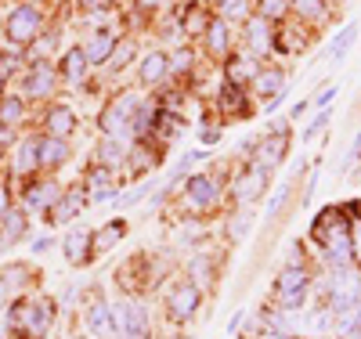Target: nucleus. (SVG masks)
Instances as JSON below:
<instances>
[{
    "label": "nucleus",
    "mask_w": 361,
    "mask_h": 339,
    "mask_svg": "<svg viewBox=\"0 0 361 339\" xmlns=\"http://www.w3.org/2000/svg\"><path fill=\"white\" fill-rule=\"evenodd\" d=\"M311 235L322 245V253L333 260L336 267H347L350 264V253H354V245H350V221H347V213L340 206L322 209Z\"/></svg>",
    "instance_id": "1"
},
{
    "label": "nucleus",
    "mask_w": 361,
    "mask_h": 339,
    "mask_svg": "<svg viewBox=\"0 0 361 339\" xmlns=\"http://www.w3.org/2000/svg\"><path fill=\"white\" fill-rule=\"evenodd\" d=\"M54 321V303L51 300H22L11 311V328L18 339H44Z\"/></svg>",
    "instance_id": "2"
},
{
    "label": "nucleus",
    "mask_w": 361,
    "mask_h": 339,
    "mask_svg": "<svg viewBox=\"0 0 361 339\" xmlns=\"http://www.w3.org/2000/svg\"><path fill=\"white\" fill-rule=\"evenodd\" d=\"M137 105H141V94H137V90H123V94H119V98L102 112V130H105L109 137L130 141V123H134Z\"/></svg>",
    "instance_id": "3"
},
{
    "label": "nucleus",
    "mask_w": 361,
    "mask_h": 339,
    "mask_svg": "<svg viewBox=\"0 0 361 339\" xmlns=\"http://www.w3.org/2000/svg\"><path fill=\"white\" fill-rule=\"evenodd\" d=\"M4 33H8V40H11V44H18V47L37 44V40H40V33H44V15H40V8H33V4L15 8V11L8 15Z\"/></svg>",
    "instance_id": "4"
},
{
    "label": "nucleus",
    "mask_w": 361,
    "mask_h": 339,
    "mask_svg": "<svg viewBox=\"0 0 361 339\" xmlns=\"http://www.w3.org/2000/svg\"><path fill=\"white\" fill-rule=\"evenodd\" d=\"M112 328L119 339H148V311L145 303L127 300L112 307Z\"/></svg>",
    "instance_id": "5"
},
{
    "label": "nucleus",
    "mask_w": 361,
    "mask_h": 339,
    "mask_svg": "<svg viewBox=\"0 0 361 339\" xmlns=\"http://www.w3.org/2000/svg\"><path fill=\"white\" fill-rule=\"evenodd\" d=\"M307 289H311V274H307V267H304V264H293V267H286V271L279 274L275 296L289 307V311H296V307L304 303Z\"/></svg>",
    "instance_id": "6"
},
{
    "label": "nucleus",
    "mask_w": 361,
    "mask_h": 339,
    "mask_svg": "<svg viewBox=\"0 0 361 339\" xmlns=\"http://www.w3.org/2000/svg\"><path fill=\"white\" fill-rule=\"evenodd\" d=\"M217 195H221V188H217V180L209 173H195L185 184V202H188L192 213H209L217 206Z\"/></svg>",
    "instance_id": "7"
},
{
    "label": "nucleus",
    "mask_w": 361,
    "mask_h": 339,
    "mask_svg": "<svg viewBox=\"0 0 361 339\" xmlns=\"http://www.w3.org/2000/svg\"><path fill=\"white\" fill-rule=\"evenodd\" d=\"M199 303H202L199 285H195V282H180V285H173L170 296H166V314H170L173 321H188V318L199 311Z\"/></svg>",
    "instance_id": "8"
},
{
    "label": "nucleus",
    "mask_w": 361,
    "mask_h": 339,
    "mask_svg": "<svg viewBox=\"0 0 361 339\" xmlns=\"http://www.w3.org/2000/svg\"><path fill=\"white\" fill-rule=\"evenodd\" d=\"M58 87V73L51 61H33V66L25 69V80H22V90H25V98H47L51 90Z\"/></svg>",
    "instance_id": "9"
},
{
    "label": "nucleus",
    "mask_w": 361,
    "mask_h": 339,
    "mask_svg": "<svg viewBox=\"0 0 361 339\" xmlns=\"http://www.w3.org/2000/svg\"><path fill=\"white\" fill-rule=\"evenodd\" d=\"M264 184H267V170H260L257 163H250L243 173L235 177V184H231V195L243 202V206H250L260 192H264Z\"/></svg>",
    "instance_id": "10"
},
{
    "label": "nucleus",
    "mask_w": 361,
    "mask_h": 339,
    "mask_svg": "<svg viewBox=\"0 0 361 339\" xmlns=\"http://www.w3.org/2000/svg\"><path fill=\"white\" fill-rule=\"evenodd\" d=\"M83 325H87V332L94 339H112L116 335V328H112V307L94 296L87 303V311H83Z\"/></svg>",
    "instance_id": "11"
},
{
    "label": "nucleus",
    "mask_w": 361,
    "mask_h": 339,
    "mask_svg": "<svg viewBox=\"0 0 361 339\" xmlns=\"http://www.w3.org/2000/svg\"><path fill=\"white\" fill-rule=\"evenodd\" d=\"M275 51V33H271V22H264L260 15L246 22V54L250 58H264Z\"/></svg>",
    "instance_id": "12"
},
{
    "label": "nucleus",
    "mask_w": 361,
    "mask_h": 339,
    "mask_svg": "<svg viewBox=\"0 0 361 339\" xmlns=\"http://www.w3.org/2000/svg\"><path fill=\"white\" fill-rule=\"evenodd\" d=\"M58 199H62V192H58V184L54 180H33V184H25V192H22V202L25 209H51Z\"/></svg>",
    "instance_id": "13"
},
{
    "label": "nucleus",
    "mask_w": 361,
    "mask_h": 339,
    "mask_svg": "<svg viewBox=\"0 0 361 339\" xmlns=\"http://www.w3.org/2000/svg\"><path fill=\"white\" fill-rule=\"evenodd\" d=\"M112 51H116V33H112V29H94V33L83 40V54H87L90 66H102V61H109Z\"/></svg>",
    "instance_id": "14"
},
{
    "label": "nucleus",
    "mask_w": 361,
    "mask_h": 339,
    "mask_svg": "<svg viewBox=\"0 0 361 339\" xmlns=\"http://www.w3.org/2000/svg\"><path fill=\"white\" fill-rule=\"evenodd\" d=\"M166 73H170V54H166V51H148V54L141 58V83H145V87L163 83Z\"/></svg>",
    "instance_id": "15"
},
{
    "label": "nucleus",
    "mask_w": 361,
    "mask_h": 339,
    "mask_svg": "<svg viewBox=\"0 0 361 339\" xmlns=\"http://www.w3.org/2000/svg\"><path fill=\"white\" fill-rule=\"evenodd\" d=\"M282 156H286V137L282 134H271V137H260V148H257V166L260 170H275L279 163H282Z\"/></svg>",
    "instance_id": "16"
},
{
    "label": "nucleus",
    "mask_w": 361,
    "mask_h": 339,
    "mask_svg": "<svg viewBox=\"0 0 361 339\" xmlns=\"http://www.w3.org/2000/svg\"><path fill=\"white\" fill-rule=\"evenodd\" d=\"M87 192L94 195V202L112 199V195H116V170H109V166H94V170L87 173Z\"/></svg>",
    "instance_id": "17"
},
{
    "label": "nucleus",
    "mask_w": 361,
    "mask_h": 339,
    "mask_svg": "<svg viewBox=\"0 0 361 339\" xmlns=\"http://www.w3.org/2000/svg\"><path fill=\"white\" fill-rule=\"evenodd\" d=\"M69 159V144L66 137H44L40 141V170H54V166H62Z\"/></svg>",
    "instance_id": "18"
},
{
    "label": "nucleus",
    "mask_w": 361,
    "mask_h": 339,
    "mask_svg": "<svg viewBox=\"0 0 361 339\" xmlns=\"http://www.w3.org/2000/svg\"><path fill=\"white\" fill-rule=\"evenodd\" d=\"M253 90H257L260 98H279L282 90H286V73L282 69H257Z\"/></svg>",
    "instance_id": "19"
},
{
    "label": "nucleus",
    "mask_w": 361,
    "mask_h": 339,
    "mask_svg": "<svg viewBox=\"0 0 361 339\" xmlns=\"http://www.w3.org/2000/svg\"><path fill=\"white\" fill-rule=\"evenodd\" d=\"M47 130H51V137H69V134L76 130L73 109H69V105H54V109L47 112Z\"/></svg>",
    "instance_id": "20"
},
{
    "label": "nucleus",
    "mask_w": 361,
    "mask_h": 339,
    "mask_svg": "<svg viewBox=\"0 0 361 339\" xmlns=\"http://www.w3.org/2000/svg\"><path fill=\"white\" fill-rule=\"evenodd\" d=\"M90 257V231L87 228H73L66 235V260L69 264H83Z\"/></svg>",
    "instance_id": "21"
},
{
    "label": "nucleus",
    "mask_w": 361,
    "mask_h": 339,
    "mask_svg": "<svg viewBox=\"0 0 361 339\" xmlns=\"http://www.w3.org/2000/svg\"><path fill=\"white\" fill-rule=\"evenodd\" d=\"M127 235V221H109L98 235L90 231V253H109V245Z\"/></svg>",
    "instance_id": "22"
},
{
    "label": "nucleus",
    "mask_w": 361,
    "mask_h": 339,
    "mask_svg": "<svg viewBox=\"0 0 361 339\" xmlns=\"http://www.w3.org/2000/svg\"><path fill=\"white\" fill-rule=\"evenodd\" d=\"M80 206H83V192L80 188H73V192H66L62 195V202H58L54 209H51V221L54 224H69L76 213H80Z\"/></svg>",
    "instance_id": "23"
},
{
    "label": "nucleus",
    "mask_w": 361,
    "mask_h": 339,
    "mask_svg": "<svg viewBox=\"0 0 361 339\" xmlns=\"http://www.w3.org/2000/svg\"><path fill=\"white\" fill-rule=\"evenodd\" d=\"M15 170L18 173H33V170H40V141H22L18 144V152H15Z\"/></svg>",
    "instance_id": "24"
},
{
    "label": "nucleus",
    "mask_w": 361,
    "mask_h": 339,
    "mask_svg": "<svg viewBox=\"0 0 361 339\" xmlns=\"http://www.w3.org/2000/svg\"><path fill=\"white\" fill-rule=\"evenodd\" d=\"M98 159H102V166L116 170L119 163L127 159V141H123V137H105V141L98 144Z\"/></svg>",
    "instance_id": "25"
},
{
    "label": "nucleus",
    "mask_w": 361,
    "mask_h": 339,
    "mask_svg": "<svg viewBox=\"0 0 361 339\" xmlns=\"http://www.w3.org/2000/svg\"><path fill=\"white\" fill-rule=\"evenodd\" d=\"M206 47H209V54H228V22L224 18H214L206 25Z\"/></svg>",
    "instance_id": "26"
},
{
    "label": "nucleus",
    "mask_w": 361,
    "mask_h": 339,
    "mask_svg": "<svg viewBox=\"0 0 361 339\" xmlns=\"http://www.w3.org/2000/svg\"><path fill=\"white\" fill-rule=\"evenodd\" d=\"M289 8L307 25H325V0H289Z\"/></svg>",
    "instance_id": "27"
},
{
    "label": "nucleus",
    "mask_w": 361,
    "mask_h": 339,
    "mask_svg": "<svg viewBox=\"0 0 361 339\" xmlns=\"http://www.w3.org/2000/svg\"><path fill=\"white\" fill-rule=\"evenodd\" d=\"M87 66H90V61H87L83 47H73V51L62 58V73H66V80H69V83H80V80H83V73H87Z\"/></svg>",
    "instance_id": "28"
},
{
    "label": "nucleus",
    "mask_w": 361,
    "mask_h": 339,
    "mask_svg": "<svg viewBox=\"0 0 361 339\" xmlns=\"http://www.w3.org/2000/svg\"><path fill=\"white\" fill-rule=\"evenodd\" d=\"M25 278H29V271H25L22 264L4 267V271H0V296H11V292H18Z\"/></svg>",
    "instance_id": "29"
},
{
    "label": "nucleus",
    "mask_w": 361,
    "mask_h": 339,
    "mask_svg": "<svg viewBox=\"0 0 361 339\" xmlns=\"http://www.w3.org/2000/svg\"><path fill=\"white\" fill-rule=\"evenodd\" d=\"M25 116V101L22 98H0V127H15V123H22Z\"/></svg>",
    "instance_id": "30"
},
{
    "label": "nucleus",
    "mask_w": 361,
    "mask_h": 339,
    "mask_svg": "<svg viewBox=\"0 0 361 339\" xmlns=\"http://www.w3.org/2000/svg\"><path fill=\"white\" fill-rule=\"evenodd\" d=\"M221 109H224V112H235V116H243V112H246V94H243V87H238V83H228V87L221 90Z\"/></svg>",
    "instance_id": "31"
},
{
    "label": "nucleus",
    "mask_w": 361,
    "mask_h": 339,
    "mask_svg": "<svg viewBox=\"0 0 361 339\" xmlns=\"http://www.w3.org/2000/svg\"><path fill=\"white\" fill-rule=\"evenodd\" d=\"M354 40H357V22H350L347 29H340V33H336V40H333V47H329V58H333V61H340L350 47H354Z\"/></svg>",
    "instance_id": "32"
},
{
    "label": "nucleus",
    "mask_w": 361,
    "mask_h": 339,
    "mask_svg": "<svg viewBox=\"0 0 361 339\" xmlns=\"http://www.w3.org/2000/svg\"><path fill=\"white\" fill-rule=\"evenodd\" d=\"M22 231H25V213L22 209H8L4 213V235H0V242L11 245L15 238H22Z\"/></svg>",
    "instance_id": "33"
},
{
    "label": "nucleus",
    "mask_w": 361,
    "mask_h": 339,
    "mask_svg": "<svg viewBox=\"0 0 361 339\" xmlns=\"http://www.w3.org/2000/svg\"><path fill=\"white\" fill-rule=\"evenodd\" d=\"M206 25H209L206 11L199 4H188V11H185V37H202Z\"/></svg>",
    "instance_id": "34"
},
{
    "label": "nucleus",
    "mask_w": 361,
    "mask_h": 339,
    "mask_svg": "<svg viewBox=\"0 0 361 339\" xmlns=\"http://www.w3.org/2000/svg\"><path fill=\"white\" fill-rule=\"evenodd\" d=\"M257 76V69H253V61L250 58H235V61H228V83H238L243 87L246 80H253Z\"/></svg>",
    "instance_id": "35"
},
{
    "label": "nucleus",
    "mask_w": 361,
    "mask_h": 339,
    "mask_svg": "<svg viewBox=\"0 0 361 339\" xmlns=\"http://www.w3.org/2000/svg\"><path fill=\"white\" fill-rule=\"evenodd\" d=\"M257 8H260L264 22H279L289 15V0H257Z\"/></svg>",
    "instance_id": "36"
},
{
    "label": "nucleus",
    "mask_w": 361,
    "mask_h": 339,
    "mask_svg": "<svg viewBox=\"0 0 361 339\" xmlns=\"http://www.w3.org/2000/svg\"><path fill=\"white\" fill-rule=\"evenodd\" d=\"M130 58H134V40H119V44H116V51H112V58H109V69H112V73H119Z\"/></svg>",
    "instance_id": "37"
},
{
    "label": "nucleus",
    "mask_w": 361,
    "mask_h": 339,
    "mask_svg": "<svg viewBox=\"0 0 361 339\" xmlns=\"http://www.w3.org/2000/svg\"><path fill=\"white\" fill-rule=\"evenodd\" d=\"M246 0H221V18H243Z\"/></svg>",
    "instance_id": "38"
},
{
    "label": "nucleus",
    "mask_w": 361,
    "mask_h": 339,
    "mask_svg": "<svg viewBox=\"0 0 361 339\" xmlns=\"http://www.w3.org/2000/svg\"><path fill=\"white\" fill-rule=\"evenodd\" d=\"M286 195H289V184H282V188L271 195V202H267V217H275V213L282 209V202H286Z\"/></svg>",
    "instance_id": "39"
},
{
    "label": "nucleus",
    "mask_w": 361,
    "mask_h": 339,
    "mask_svg": "<svg viewBox=\"0 0 361 339\" xmlns=\"http://www.w3.org/2000/svg\"><path fill=\"white\" fill-rule=\"evenodd\" d=\"M329 116H333V112H329V109H322V116H318V119H314V123H311V127H307V130H304V137H314V134H318V130H322V127H325V123H329Z\"/></svg>",
    "instance_id": "40"
},
{
    "label": "nucleus",
    "mask_w": 361,
    "mask_h": 339,
    "mask_svg": "<svg viewBox=\"0 0 361 339\" xmlns=\"http://www.w3.org/2000/svg\"><path fill=\"white\" fill-rule=\"evenodd\" d=\"M199 137H202V144H217V141H221V130H217V127H202Z\"/></svg>",
    "instance_id": "41"
},
{
    "label": "nucleus",
    "mask_w": 361,
    "mask_h": 339,
    "mask_svg": "<svg viewBox=\"0 0 361 339\" xmlns=\"http://www.w3.org/2000/svg\"><path fill=\"white\" fill-rule=\"evenodd\" d=\"M112 4H116V0H83V8H87V11H109Z\"/></svg>",
    "instance_id": "42"
},
{
    "label": "nucleus",
    "mask_w": 361,
    "mask_h": 339,
    "mask_svg": "<svg viewBox=\"0 0 361 339\" xmlns=\"http://www.w3.org/2000/svg\"><path fill=\"white\" fill-rule=\"evenodd\" d=\"M246 228H250V213H243V217L235 221V231H231V238H243V235H246Z\"/></svg>",
    "instance_id": "43"
},
{
    "label": "nucleus",
    "mask_w": 361,
    "mask_h": 339,
    "mask_svg": "<svg viewBox=\"0 0 361 339\" xmlns=\"http://www.w3.org/2000/svg\"><path fill=\"white\" fill-rule=\"evenodd\" d=\"M333 98H336V87H329V90H325V94L318 98V109H325V105H329V101H333Z\"/></svg>",
    "instance_id": "44"
},
{
    "label": "nucleus",
    "mask_w": 361,
    "mask_h": 339,
    "mask_svg": "<svg viewBox=\"0 0 361 339\" xmlns=\"http://www.w3.org/2000/svg\"><path fill=\"white\" fill-rule=\"evenodd\" d=\"M137 4H141L145 11H152V8H159V4H163V0H137Z\"/></svg>",
    "instance_id": "45"
},
{
    "label": "nucleus",
    "mask_w": 361,
    "mask_h": 339,
    "mask_svg": "<svg viewBox=\"0 0 361 339\" xmlns=\"http://www.w3.org/2000/svg\"><path fill=\"white\" fill-rule=\"evenodd\" d=\"M4 80H8V73H4V69H0V94H4Z\"/></svg>",
    "instance_id": "46"
},
{
    "label": "nucleus",
    "mask_w": 361,
    "mask_h": 339,
    "mask_svg": "<svg viewBox=\"0 0 361 339\" xmlns=\"http://www.w3.org/2000/svg\"><path fill=\"white\" fill-rule=\"evenodd\" d=\"M267 339H279V335H267Z\"/></svg>",
    "instance_id": "47"
}]
</instances>
